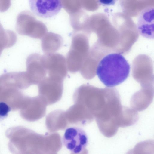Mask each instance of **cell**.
I'll return each instance as SVG.
<instances>
[{
  "instance_id": "cell-5",
  "label": "cell",
  "mask_w": 154,
  "mask_h": 154,
  "mask_svg": "<svg viewBox=\"0 0 154 154\" xmlns=\"http://www.w3.org/2000/svg\"><path fill=\"white\" fill-rule=\"evenodd\" d=\"M29 2L32 12L44 18L55 16L62 7V0H29Z\"/></svg>"
},
{
  "instance_id": "cell-14",
  "label": "cell",
  "mask_w": 154,
  "mask_h": 154,
  "mask_svg": "<svg viewBox=\"0 0 154 154\" xmlns=\"http://www.w3.org/2000/svg\"><path fill=\"white\" fill-rule=\"evenodd\" d=\"M100 4L104 6H108L114 5L116 0H98Z\"/></svg>"
},
{
  "instance_id": "cell-3",
  "label": "cell",
  "mask_w": 154,
  "mask_h": 154,
  "mask_svg": "<svg viewBox=\"0 0 154 154\" xmlns=\"http://www.w3.org/2000/svg\"><path fill=\"white\" fill-rule=\"evenodd\" d=\"M64 145L72 153L79 154L87 145L88 136L82 128L75 127L67 128L62 138Z\"/></svg>"
},
{
  "instance_id": "cell-2",
  "label": "cell",
  "mask_w": 154,
  "mask_h": 154,
  "mask_svg": "<svg viewBox=\"0 0 154 154\" xmlns=\"http://www.w3.org/2000/svg\"><path fill=\"white\" fill-rule=\"evenodd\" d=\"M153 65L151 58L147 55L141 54L134 60L132 75L141 85V88L154 91Z\"/></svg>"
},
{
  "instance_id": "cell-11",
  "label": "cell",
  "mask_w": 154,
  "mask_h": 154,
  "mask_svg": "<svg viewBox=\"0 0 154 154\" xmlns=\"http://www.w3.org/2000/svg\"><path fill=\"white\" fill-rule=\"evenodd\" d=\"M63 42V39L60 35L48 32L42 38V48L45 54L54 53L61 47Z\"/></svg>"
},
{
  "instance_id": "cell-4",
  "label": "cell",
  "mask_w": 154,
  "mask_h": 154,
  "mask_svg": "<svg viewBox=\"0 0 154 154\" xmlns=\"http://www.w3.org/2000/svg\"><path fill=\"white\" fill-rule=\"evenodd\" d=\"M42 61L49 76L64 79L67 74L66 59L57 53L45 54Z\"/></svg>"
},
{
  "instance_id": "cell-12",
  "label": "cell",
  "mask_w": 154,
  "mask_h": 154,
  "mask_svg": "<svg viewBox=\"0 0 154 154\" xmlns=\"http://www.w3.org/2000/svg\"><path fill=\"white\" fill-rule=\"evenodd\" d=\"M132 152H134V153H140V152H154V140H148L138 143Z\"/></svg>"
},
{
  "instance_id": "cell-10",
  "label": "cell",
  "mask_w": 154,
  "mask_h": 154,
  "mask_svg": "<svg viewBox=\"0 0 154 154\" xmlns=\"http://www.w3.org/2000/svg\"><path fill=\"white\" fill-rule=\"evenodd\" d=\"M1 84L26 87L32 84L26 72H12L4 73L0 77Z\"/></svg>"
},
{
  "instance_id": "cell-7",
  "label": "cell",
  "mask_w": 154,
  "mask_h": 154,
  "mask_svg": "<svg viewBox=\"0 0 154 154\" xmlns=\"http://www.w3.org/2000/svg\"><path fill=\"white\" fill-rule=\"evenodd\" d=\"M137 28L143 37L154 39V6L148 7L140 11L137 19Z\"/></svg>"
},
{
  "instance_id": "cell-6",
  "label": "cell",
  "mask_w": 154,
  "mask_h": 154,
  "mask_svg": "<svg viewBox=\"0 0 154 154\" xmlns=\"http://www.w3.org/2000/svg\"><path fill=\"white\" fill-rule=\"evenodd\" d=\"M42 57V55L33 53L30 55L27 58L26 72L32 84L39 82L46 77L47 72Z\"/></svg>"
},
{
  "instance_id": "cell-9",
  "label": "cell",
  "mask_w": 154,
  "mask_h": 154,
  "mask_svg": "<svg viewBox=\"0 0 154 154\" xmlns=\"http://www.w3.org/2000/svg\"><path fill=\"white\" fill-rule=\"evenodd\" d=\"M154 92L150 90L141 88L132 96L131 105L132 108L138 111L146 109L152 103Z\"/></svg>"
},
{
  "instance_id": "cell-1",
  "label": "cell",
  "mask_w": 154,
  "mask_h": 154,
  "mask_svg": "<svg viewBox=\"0 0 154 154\" xmlns=\"http://www.w3.org/2000/svg\"><path fill=\"white\" fill-rule=\"evenodd\" d=\"M129 64L121 54L112 53L99 62L96 74L101 82L108 87H113L123 82L128 77Z\"/></svg>"
},
{
  "instance_id": "cell-8",
  "label": "cell",
  "mask_w": 154,
  "mask_h": 154,
  "mask_svg": "<svg viewBox=\"0 0 154 154\" xmlns=\"http://www.w3.org/2000/svg\"><path fill=\"white\" fill-rule=\"evenodd\" d=\"M16 29L20 34L36 39L42 38L47 32L45 26L38 22H17Z\"/></svg>"
},
{
  "instance_id": "cell-13",
  "label": "cell",
  "mask_w": 154,
  "mask_h": 154,
  "mask_svg": "<svg viewBox=\"0 0 154 154\" xmlns=\"http://www.w3.org/2000/svg\"><path fill=\"white\" fill-rule=\"evenodd\" d=\"M11 109L10 107L6 103L3 102H0V118L1 120H3L7 117Z\"/></svg>"
}]
</instances>
